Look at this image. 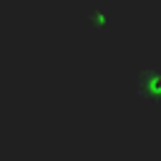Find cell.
<instances>
[{"label":"cell","mask_w":161,"mask_h":161,"mask_svg":"<svg viewBox=\"0 0 161 161\" xmlns=\"http://www.w3.org/2000/svg\"><path fill=\"white\" fill-rule=\"evenodd\" d=\"M138 96L146 106L161 103V68H146L138 73Z\"/></svg>","instance_id":"cell-1"},{"label":"cell","mask_w":161,"mask_h":161,"mask_svg":"<svg viewBox=\"0 0 161 161\" xmlns=\"http://www.w3.org/2000/svg\"><path fill=\"white\" fill-rule=\"evenodd\" d=\"M86 23H88V28H91V33H93V35H98V38H106V35L111 33V25H113L111 5L101 3V5L91 8V10H88V15H86Z\"/></svg>","instance_id":"cell-2"}]
</instances>
